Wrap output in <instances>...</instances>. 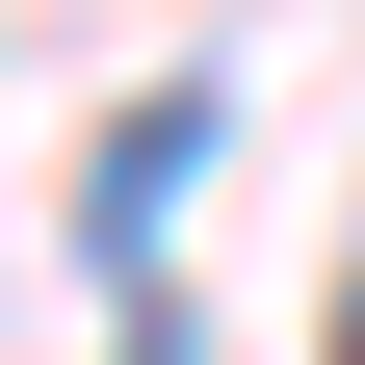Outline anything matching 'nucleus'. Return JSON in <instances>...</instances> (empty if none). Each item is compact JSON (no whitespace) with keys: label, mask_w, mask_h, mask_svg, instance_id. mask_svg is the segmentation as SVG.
I'll use <instances>...</instances> for the list:
<instances>
[{"label":"nucleus","mask_w":365,"mask_h":365,"mask_svg":"<svg viewBox=\"0 0 365 365\" xmlns=\"http://www.w3.org/2000/svg\"><path fill=\"white\" fill-rule=\"evenodd\" d=\"M182 182H209V78H157V105L105 130V182H78V235H105V261H157V209H182Z\"/></svg>","instance_id":"f257e3e1"},{"label":"nucleus","mask_w":365,"mask_h":365,"mask_svg":"<svg viewBox=\"0 0 365 365\" xmlns=\"http://www.w3.org/2000/svg\"><path fill=\"white\" fill-rule=\"evenodd\" d=\"M130 365H182V313H130Z\"/></svg>","instance_id":"f03ea898"},{"label":"nucleus","mask_w":365,"mask_h":365,"mask_svg":"<svg viewBox=\"0 0 365 365\" xmlns=\"http://www.w3.org/2000/svg\"><path fill=\"white\" fill-rule=\"evenodd\" d=\"M339 365H365V287H339Z\"/></svg>","instance_id":"7ed1b4c3"}]
</instances>
